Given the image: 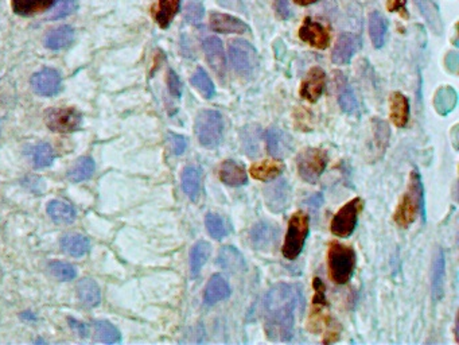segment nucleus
Wrapping results in <instances>:
<instances>
[{
    "label": "nucleus",
    "mask_w": 459,
    "mask_h": 345,
    "mask_svg": "<svg viewBox=\"0 0 459 345\" xmlns=\"http://www.w3.org/2000/svg\"><path fill=\"white\" fill-rule=\"evenodd\" d=\"M228 54L232 68L241 76H250L259 62L256 49L244 40L230 41Z\"/></svg>",
    "instance_id": "obj_8"
},
{
    "label": "nucleus",
    "mask_w": 459,
    "mask_h": 345,
    "mask_svg": "<svg viewBox=\"0 0 459 345\" xmlns=\"http://www.w3.org/2000/svg\"><path fill=\"white\" fill-rule=\"evenodd\" d=\"M313 287H314V297H313V308H311V312H310L307 329L313 333H318L323 329V326L327 328L333 322V320H331L330 314L323 312V309L326 306H329V302H327L326 296H324L326 286L322 282V279L314 278Z\"/></svg>",
    "instance_id": "obj_10"
},
{
    "label": "nucleus",
    "mask_w": 459,
    "mask_h": 345,
    "mask_svg": "<svg viewBox=\"0 0 459 345\" xmlns=\"http://www.w3.org/2000/svg\"><path fill=\"white\" fill-rule=\"evenodd\" d=\"M444 278H446V262L444 253L442 250H438L434 263H433V273H431V285H433V297L434 301H440L444 294Z\"/></svg>",
    "instance_id": "obj_25"
},
{
    "label": "nucleus",
    "mask_w": 459,
    "mask_h": 345,
    "mask_svg": "<svg viewBox=\"0 0 459 345\" xmlns=\"http://www.w3.org/2000/svg\"><path fill=\"white\" fill-rule=\"evenodd\" d=\"M422 204H423V185L419 171L413 169L408 180V186L393 213V221L400 228H408L416 220Z\"/></svg>",
    "instance_id": "obj_2"
},
{
    "label": "nucleus",
    "mask_w": 459,
    "mask_h": 345,
    "mask_svg": "<svg viewBox=\"0 0 459 345\" xmlns=\"http://www.w3.org/2000/svg\"><path fill=\"white\" fill-rule=\"evenodd\" d=\"M223 130H224L223 116L218 111L204 110L196 117V123H194L196 135L198 138V142L207 149H214L221 143Z\"/></svg>",
    "instance_id": "obj_5"
},
{
    "label": "nucleus",
    "mask_w": 459,
    "mask_h": 345,
    "mask_svg": "<svg viewBox=\"0 0 459 345\" xmlns=\"http://www.w3.org/2000/svg\"><path fill=\"white\" fill-rule=\"evenodd\" d=\"M329 162L327 151L323 149L310 147L299 153L297 167L299 176L309 184H317Z\"/></svg>",
    "instance_id": "obj_6"
},
{
    "label": "nucleus",
    "mask_w": 459,
    "mask_h": 345,
    "mask_svg": "<svg viewBox=\"0 0 459 345\" xmlns=\"http://www.w3.org/2000/svg\"><path fill=\"white\" fill-rule=\"evenodd\" d=\"M364 209V201L360 197L346 203L333 217L330 230L337 237H349L357 227L358 214Z\"/></svg>",
    "instance_id": "obj_7"
},
{
    "label": "nucleus",
    "mask_w": 459,
    "mask_h": 345,
    "mask_svg": "<svg viewBox=\"0 0 459 345\" xmlns=\"http://www.w3.org/2000/svg\"><path fill=\"white\" fill-rule=\"evenodd\" d=\"M205 10L202 4L197 0H187L184 4V19L191 24H200L204 18Z\"/></svg>",
    "instance_id": "obj_45"
},
{
    "label": "nucleus",
    "mask_w": 459,
    "mask_h": 345,
    "mask_svg": "<svg viewBox=\"0 0 459 345\" xmlns=\"http://www.w3.org/2000/svg\"><path fill=\"white\" fill-rule=\"evenodd\" d=\"M210 253H211V246L205 240H200L193 246V249L190 251V273H191V276L196 278L201 273V270L205 266L207 259L210 258Z\"/></svg>",
    "instance_id": "obj_33"
},
{
    "label": "nucleus",
    "mask_w": 459,
    "mask_h": 345,
    "mask_svg": "<svg viewBox=\"0 0 459 345\" xmlns=\"http://www.w3.org/2000/svg\"><path fill=\"white\" fill-rule=\"evenodd\" d=\"M22 317H24V320H35V316L31 312H24Z\"/></svg>",
    "instance_id": "obj_56"
},
{
    "label": "nucleus",
    "mask_w": 459,
    "mask_h": 345,
    "mask_svg": "<svg viewBox=\"0 0 459 345\" xmlns=\"http://www.w3.org/2000/svg\"><path fill=\"white\" fill-rule=\"evenodd\" d=\"M444 62H446V68H447L449 71H451V73H457V70H458L459 58L458 54H457L456 51H450V53H447V56H446V58H444Z\"/></svg>",
    "instance_id": "obj_52"
},
{
    "label": "nucleus",
    "mask_w": 459,
    "mask_h": 345,
    "mask_svg": "<svg viewBox=\"0 0 459 345\" xmlns=\"http://www.w3.org/2000/svg\"><path fill=\"white\" fill-rule=\"evenodd\" d=\"M217 264L230 273H240L245 270V259L243 253L233 246H224L220 250Z\"/></svg>",
    "instance_id": "obj_23"
},
{
    "label": "nucleus",
    "mask_w": 459,
    "mask_h": 345,
    "mask_svg": "<svg viewBox=\"0 0 459 345\" xmlns=\"http://www.w3.org/2000/svg\"><path fill=\"white\" fill-rule=\"evenodd\" d=\"M266 205L272 213L284 212L291 201V187L286 180H279L268 185L264 190Z\"/></svg>",
    "instance_id": "obj_11"
},
{
    "label": "nucleus",
    "mask_w": 459,
    "mask_h": 345,
    "mask_svg": "<svg viewBox=\"0 0 459 345\" xmlns=\"http://www.w3.org/2000/svg\"><path fill=\"white\" fill-rule=\"evenodd\" d=\"M243 134V147L248 155L260 154V128L257 126H247L241 131Z\"/></svg>",
    "instance_id": "obj_42"
},
{
    "label": "nucleus",
    "mask_w": 459,
    "mask_h": 345,
    "mask_svg": "<svg viewBox=\"0 0 459 345\" xmlns=\"http://www.w3.org/2000/svg\"><path fill=\"white\" fill-rule=\"evenodd\" d=\"M415 4L417 6L420 14L423 15L424 21L428 24L430 28L435 34L443 33V24L439 12V7L435 0H415Z\"/></svg>",
    "instance_id": "obj_28"
},
{
    "label": "nucleus",
    "mask_w": 459,
    "mask_h": 345,
    "mask_svg": "<svg viewBox=\"0 0 459 345\" xmlns=\"http://www.w3.org/2000/svg\"><path fill=\"white\" fill-rule=\"evenodd\" d=\"M210 27L216 33L223 34H245L250 31V27L241 19L223 12H211L210 14Z\"/></svg>",
    "instance_id": "obj_19"
},
{
    "label": "nucleus",
    "mask_w": 459,
    "mask_h": 345,
    "mask_svg": "<svg viewBox=\"0 0 459 345\" xmlns=\"http://www.w3.org/2000/svg\"><path fill=\"white\" fill-rule=\"evenodd\" d=\"M94 328L100 342L105 344H117L121 342V335L114 323L110 321H96Z\"/></svg>",
    "instance_id": "obj_41"
},
{
    "label": "nucleus",
    "mask_w": 459,
    "mask_h": 345,
    "mask_svg": "<svg viewBox=\"0 0 459 345\" xmlns=\"http://www.w3.org/2000/svg\"><path fill=\"white\" fill-rule=\"evenodd\" d=\"M324 87H326V73L320 67H313L309 70L304 80L302 81L300 96L310 103H315L321 97Z\"/></svg>",
    "instance_id": "obj_17"
},
{
    "label": "nucleus",
    "mask_w": 459,
    "mask_h": 345,
    "mask_svg": "<svg viewBox=\"0 0 459 345\" xmlns=\"http://www.w3.org/2000/svg\"><path fill=\"white\" fill-rule=\"evenodd\" d=\"M304 309L303 290L297 283H277L272 286L263 306L264 330L271 342H290L294 335L297 313Z\"/></svg>",
    "instance_id": "obj_1"
},
{
    "label": "nucleus",
    "mask_w": 459,
    "mask_h": 345,
    "mask_svg": "<svg viewBox=\"0 0 459 345\" xmlns=\"http://www.w3.org/2000/svg\"><path fill=\"white\" fill-rule=\"evenodd\" d=\"M167 85H168V91L174 97L180 99L182 96L184 87H182V83H181L178 74L174 70L170 69L167 73Z\"/></svg>",
    "instance_id": "obj_47"
},
{
    "label": "nucleus",
    "mask_w": 459,
    "mask_h": 345,
    "mask_svg": "<svg viewBox=\"0 0 459 345\" xmlns=\"http://www.w3.org/2000/svg\"><path fill=\"white\" fill-rule=\"evenodd\" d=\"M49 271L61 282H69L77 276L76 267L67 262H51L49 264Z\"/></svg>",
    "instance_id": "obj_43"
},
{
    "label": "nucleus",
    "mask_w": 459,
    "mask_h": 345,
    "mask_svg": "<svg viewBox=\"0 0 459 345\" xmlns=\"http://www.w3.org/2000/svg\"><path fill=\"white\" fill-rule=\"evenodd\" d=\"M181 180H182V189H184L186 196L191 201H196L197 197L200 196V189H201V173H200V170L194 166L184 167Z\"/></svg>",
    "instance_id": "obj_34"
},
{
    "label": "nucleus",
    "mask_w": 459,
    "mask_h": 345,
    "mask_svg": "<svg viewBox=\"0 0 459 345\" xmlns=\"http://www.w3.org/2000/svg\"><path fill=\"white\" fill-rule=\"evenodd\" d=\"M279 228L270 221H260L254 224L250 232V240L254 250L266 251L270 250L277 243Z\"/></svg>",
    "instance_id": "obj_16"
},
{
    "label": "nucleus",
    "mask_w": 459,
    "mask_h": 345,
    "mask_svg": "<svg viewBox=\"0 0 459 345\" xmlns=\"http://www.w3.org/2000/svg\"><path fill=\"white\" fill-rule=\"evenodd\" d=\"M390 120L397 128H403L410 120V101L400 92H395L390 97Z\"/></svg>",
    "instance_id": "obj_22"
},
{
    "label": "nucleus",
    "mask_w": 459,
    "mask_h": 345,
    "mask_svg": "<svg viewBox=\"0 0 459 345\" xmlns=\"http://www.w3.org/2000/svg\"><path fill=\"white\" fill-rule=\"evenodd\" d=\"M387 8L390 12H397L403 18H408V11H407V0H388Z\"/></svg>",
    "instance_id": "obj_50"
},
{
    "label": "nucleus",
    "mask_w": 459,
    "mask_h": 345,
    "mask_svg": "<svg viewBox=\"0 0 459 345\" xmlns=\"http://www.w3.org/2000/svg\"><path fill=\"white\" fill-rule=\"evenodd\" d=\"M299 38L318 50H324L330 44L329 30L311 18H306L298 31Z\"/></svg>",
    "instance_id": "obj_12"
},
{
    "label": "nucleus",
    "mask_w": 459,
    "mask_h": 345,
    "mask_svg": "<svg viewBox=\"0 0 459 345\" xmlns=\"http://www.w3.org/2000/svg\"><path fill=\"white\" fill-rule=\"evenodd\" d=\"M275 11L276 14L279 15V18H282V19H288L291 15V10H290L287 0H276Z\"/></svg>",
    "instance_id": "obj_51"
},
{
    "label": "nucleus",
    "mask_w": 459,
    "mask_h": 345,
    "mask_svg": "<svg viewBox=\"0 0 459 345\" xmlns=\"http://www.w3.org/2000/svg\"><path fill=\"white\" fill-rule=\"evenodd\" d=\"M76 8H77V0H57L49 18L54 21L69 17L76 11Z\"/></svg>",
    "instance_id": "obj_46"
},
{
    "label": "nucleus",
    "mask_w": 459,
    "mask_h": 345,
    "mask_svg": "<svg viewBox=\"0 0 459 345\" xmlns=\"http://www.w3.org/2000/svg\"><path fill=\"white\" fill-rule=\"evenodd\" d=\"M327 266L329 276L334 283H347L356 267V253L353 247L340 242H331L327 251Z\"/></svg>",
    "instance_id": "obj_3"
},
{
    "label": "nucleus",
    "mask_w": 459,
    "mask_h": 345,
    "mask_svg": "<svg viewBox=\"0 0 459 345\" xmlns=\"http://www.w3.org/2000/svg\"><path fill=\"white\" fill-rule=\"evenodd\" d=\"M45 123L47 128L53 133L67 134L77 131L80 128L83 123V116L74 108H50L45 114Z\"/></svg>",
    "instance_id": "obj_9"
},
{
    "label": "nucleus",
    "mask_w": 459,
    "mask_h": 345,
    "mask_svg": "<svg viewBox=\"0 0 459 345\" xmlns=\"http://www.w3.org/2000/svg\"><path fill=\"white\" fill-rule=\"evenodd\" d=\"M284 170V165L282 162L274 160L256 162L250 169V173L254 180L261 183H270L276 180Z\"/></svg>",
    "instance_id": "obj_24"
},
{
    "label": "nucleus",
    "mask_w": 459,
    "mask_h": 345,
    "mask_svg": "<svg viewBox=\"0 0 459 345\" xmlns=\"http://www.w3.org/2000/svg\"><path fill=\"white\" fill-rule=\"evenodd\" d=\"M47 214L57 224H70L76 220V209L61 200H53L47 204Z\"/></svg>",
    "instance_id": "obj_31"
},
{
    "label": "nucleus",
    "mask_w": 459,
    "mask_h": 345,
    "mask_svg": "<svg viewBox=\"0 0 459 345\" xmlns=\"http://www.w3.org/2000/svg\"><path fill=\"white\" fill-rule=\"evenodd\" d=\"M387 31H388L387 19L379 11H373L369 15V35L373 47L376 49L384 47Z\"/></svg>",
    "instance_id": "obj_30"
},
{
    "label": "nucleus",
    "mask_w": 459,
    "mask_h": 345,
    "mask_svg": "<svg viewBox=\"0 0 459 345\" xmlns=\"http://www.w3.org/2000/svg\"><path fill=\"white\" fill-rule=\"evenodd\" d=\"M202 47L205 51L207 64L220 80H224L227 74V60L221 40L217 37H207L202 42Z\"/></svg>",
    "instance_id": "obj_14"
},
{
    "label": "nucleus",
    "mask_w": 459,
    "mask_h": 345,
    "mask_svg": "<svg viewBox=\"0 0 459 345\" xmlns=\"http://www.w3.org/2000/svg\"><path fill=\"white\" fill-rule=\"evenodd\" d=\"M309 232H310L309 216L302 210L295 212L288 221L287 235L284 237V243L282 247V253L287 260L298 259L299 255L304 249V243L309 236Z\"/></svg>",
    "instance_id": "obj_4"
},
{
    "label": "nucleus",
    "mask_w": 459,
    "mask_h": 345,
    "mask_svg": "<svg viewBox=\"0 0 459 345\" xmlns=\"http://www.w3.org/2000/svg\"><path fill=\"white\" fill-rule=\"evenodd\" d=\"M69 322L70 326H71L74 330H77V332L80 333V336H83V337H87V336H89V328H88V325H87V323H84V322L81 321H77V320H74V319H69Z\"/></svg>",
    "instance_id": "obj_53"
},
{
    "label": "nucleus",
    "mask_w": 459,
    "mask_h": 345,
    "mask_svg": "<svg viewBox=\"0 0 459 345\" xmlns=\"http://www.w3.org/2000/svg\"><path fill=\"white\" fill-rule=\"evenodd\" d=\"M205 226L209 235L216 240H223L230 232L225 220L217 213H211V212L207 213L205 217Z\"/></svg>",
    "instance_id": "obj_40"
},
{
    "label": "nucleus",
    "mask_w": 459,
    "mask_h": 345,
    "mask_svg": "<svg viewBox=\"0 0 459 345\" xmlns=\"http://www.w3.org/2000/svg\"><path fill=\"white\" fill-rule=\"evenodd\" d=\"M218 176H220V180L223 181V184L228 185L232 187L243 186L248 181L245 167L241 163L233 161V160L223 162Z\"/></svg>",
    "instance_id": "obj_21"
},
{
    "label": "nucleus",
    "mask_w": 459,
    "mask_h": 345,
    "mask_svg": "<svg viewBox=\"0 0 459 345\" xmlns=\"http://www.w3.org/2000/svg\"><path fill=\"white\" fill-rule=\"evenodd\" d=\"M309 203H313V205H310V207H314V208L321 207V204H322L321 194H317L315 197H311V199L309 200Z\"/></svg>",
    "instance_id": "obj_54"
},
{
    "label": "nucleus",
    "mask_w": 459,
    "mask_h": 345,
    "mask_svg": "<svg viewBox=\"0 0 459 345\" xmlns=\"http://www.w3.org/2000/svg\"><path fill=\"white\" fill-rule=\"evenodd\" d=\"M53 1L54 0H12V8L18 15L31 17L47 10Z\"/></svg>",
    "instance_id": "obj_37"
},
{
    "label": "nucleus",
    "mask_w": 459,
    "mask_h": 345,
    "mask_svg": "<svg viewBox=\"0 0 459 345\" xmlns=\"http://www.w3.org/2000/svg\"><path fill=\"white\" fill-rule=\"evenodd\" d=\"M315 1H318V0H294V3H297L298 6H310V4H314Z\"/></svg>",
    "instance_id": "obj_55"
},
{
    "label": "nucleus",
    "mask_w": 459,
    "mask_h": 345,
    "mask_svg": "<svg viewBox=\"0 0 459 345\" xmlns=\"http://www.w3.org/2000/svg\"><path fill=\"white\" fill-rule=\"evenodd\" d=\"M96 170V163L91 157L78 158L68 171V180L73 184H78L89 180Z\"/></svg>",
    "instance_id": "obj_35"
},
{
    "label": "nucleus",
    "mask_w": 459,
    "mask_h": 345,
    "mask_svg": "<svg viewBox=\"0 0 459 345\" xmlns=\"http://www.w3.org/2000/svg\"><path fill=\"white\" fill-rule=\"evenodd\" d=\"M230 294H232V289L230 282L221 274H214L207 282L204 292V302L207 305H214L217 302L230 298Z\"/></svg>",
    "instance_id": "obj_20"
},
{
    "label": "nucleus",
    "mask_w": 459,
    "mask_h": 345,
    "mask_svg": "<svg viewBox=\"0 0 459 345\" xmlns=\"http://www.w3.org/2000/svg\"><path fill=\"white\" fill-rule=\"evenodd\" d=\"M168 142H170V146H171V150L175 155H182L184 151H186V147H187V140L182 135H178V134H173L170 133L168 134Z\"/></svg>",
    "instance_id": "obj_48"
},
{
    "label": "nucleus",
    "mask_w": 459,
    "mask_h": 345,
    "mask_svg": "<svg viewBox=\"0 0 459 345\" xmlns=\"http://www.w3.org/2000/svg\"><path fill=\"white\" fill-rule=\"evenodd\" d=\"M54 157H55L54 150L46 142L38 143L37 146L33 147L31 158H33V163L37 169H45V167L51 166L53 162H54Z\"/></svg>",
    "instance_id": "obj_39"
},
{
    "label": "nucleus",
    "mask_w": 459,
    "mask_h": 345,
    "mask_svg": "<svg viewBox=\"0 0 459 345\" xmlns=\"http://www.w3.org/2000/svg\"><path fill=\"white\" fill-rule=\"evenodd\" d=\"M77 293H78L80 302L85 308H96L100 305L101 292H100L98 285L91 278H84L78 282Z\"/></svg>",
    "instance_id": "obj_29"
},
{
    "label": "nucleus",
    "mask_w": 459,
    "mask_h": 345,
    "mask_svg": "<svg viewBox=\"0 0 459 345\" xmlns=\"http://www.w3.org/2000/svg\"><path fill=\"white\" fill-rule=\"evenodd\" d=\"M73 40H74V30L70 26H60L47 33L45 45L51 50H61L70 47Z\"/></svg>",
    "instance_id": "obj_32"
},
{
    "label": "nucleus",
    "mask_w": 459,
    "mask_h": 345,
    "mask_svg": "<svg viewBox=\"0 0 459 345\" xmlns=\"http://www.w3.org/2000/svg\"><path fill=\"white\" fill-rule=\"evenodd\" d=\"M61 76L57 70L45 68L40 70L31 77V85L34 92L38 93L40 96H55L57 93L61 91Z\"/></svg>",
    "instance_id": "obj_15"
},
{
    "label": "nucleus",
    "mask_w": 459,
    "mask_h": 345,
    "mask_svg": "<svg viewBox=\"0 0 459 345\" xmlns=\"http://www.w3.org/2000/svg\"><path fill=\"white\" fill-rule=\"evenodd\" d=\"M264 137L268 153L275 158H286L294 151V140L279 127L268 128Z\"/></svg>",
    "instance_id": "obj_13"
},
{
    "label": "nucleus",
    "mask_w": 459,
    "mask_h": 345,
    "mask_svg": "<svg viewBox=\"0 0 459 345\" xmlns=\"http://www.w3.org/2000/svg\"><path fill=\"white\" fill-rule=\"evenodd\" d=\"M458 103V93L453 87H442L439 88L434 97L435 111L440 116L449 115L454 111Z\"/></svg>",
    "instance_id": "obj_27"
},
{
    "label": "nucleus",
    "mask_w": 459,
    "mask_h": 345,
    "mask_svg": "<svg viewBox=\"0 0 459 345\" xmlns=\"http://www.w3.org/2000/svg\"><path fill=\"white\" fill-rule=\"evenodd\" d=\"M360 42L356 35L350 33H343L331 51V61L336 65H347L354 54L357 53Z\"/></svg>",
    "instance_id": "obj_18"
},
{
    "label": "nucleus",
    "mask_w": 459,
    "mask_h": 345,
    "mask_svg": "<svg viewBox=\"0 0 459 345\" xmlns=\"http://www.w3.org/2000/svg\"><path fill=\"white\" fill-rule=\"evenodd\" d=\"M388 138H390V128L387 123L376 120V140L380 144V149L384 147V142L387 143Z\"/></svg>",
    "instance_id": "obj_49"
},
{
    "label": "nucleus",
    "mask_w": 459,
    "mask_h": 345,
    "mask_svg": "<svg viewBox=\"0 0 459 345\" xmlns=\"http://www.w3.org/2000/svg\"><path fill=\"white\" fill-rule=\"evenodd\" d=\"M190 83L207 100H210V99L214 97V94H216L214 84L210 80L209 74L202 68H198L194 71V74L190 78Z\"/></svg>",
    "instance_id": "obj_38"
},
{
    "label": "nucleus",
    "mask_w": 459,
    "mask_h": 345,
    "mask_svg": "<svg viewBox=\"0 0 459 345\" xmlns=\"http://www.w3.org/2000/svg\"><path fill=\"white\" fill-rule=\"evenodd\" d=\"M181 0H159L158 8L155 11V21L162 28H167L173 19L175 18L177 12L180 11Z\"/></svg>",
    "instance_id": "obj_36"
},
{
    "label": "nucleus",
    "mask_w": 459,
    "mask_h": 345,
    "mask_svg": "<svg viewBox=\"0 0 459 345\" xmlns=\"http://www.w3.org/2000/svg\"><path fill=\"white\" fill-rule=\"evenodd\" d=\"M338 104L343 108V111L346 114H352L358 108V103L357 99L354 96L353 91L346 85V81L343 85V88L338 85Z\"/></svg>",
    "instance_id": "obj_44"
},
{
    "label": "nucleus",
    "mask_w": 459,
    "mask_h": 345,
    "mask_svg": "<svg viewBox=\"0 0 459 345\" xmlns=\"http://www.w3.org/2000/svg\"><path fill=\"white\" fill-rule=\"evenodd\" d=\"M61 249L64 253H69L70 256L81 258L85 253H88L91 249V242L87 236L78 235V233H69L65 235L61 242Z\"/></svg>",
    "instance_id": "obj_26"
}]
</instances>
